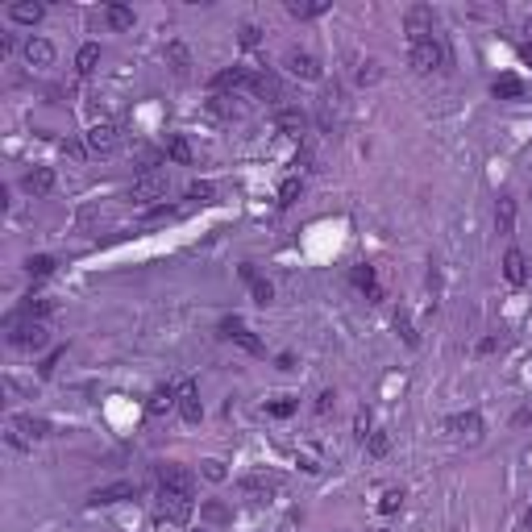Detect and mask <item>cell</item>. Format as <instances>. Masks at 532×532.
I'll list each match as a JSON object with an SVG mask.
<instances>
[{
  "mask_svg": "<svg viewBox=\"0 0 532 532\" xmlns=\"http://www.w3.org/2000/svg\"><path fill=\"white\" fill-rule=\"evenodd\" d=\"M316 121H320V129L333 133V137H341V133H346V121H350V100H346L341 84H324L320 100H316Z\"/></svg>",
  "mask_w": 532,
  "mask_h": 532,
  "instance_id": "obj_1",
  "label": "cell"
},
{
  "mask_svg": "<svg viewBox=\"0 0 532 532\" xmlns=\"http://www.w3.org/2000/svg\"><path fill=\"white\" fill-rule=\"evenodd\" d=\"M46 341H50V333H46L42 320H25V316L8 320V346H17V350H42Z\"/></svg>",
  "mask_w": 532,
  "mask_h": 532,
  "instance_id": "obj_2",
  "label": "cell"
},
{
  "mask_svg": "<svg viewBox=\"0 0 532 532\" xmlns=\"http://www.w3.org/2000/svg\"><path fill=\"white\" fill-rule=\"evenodd\" d=\"M167 196V171H141V175L129 183V200L133 204H154V200H163Z\"/></svg>",
  "mask_w": 532,
  "mask_h": 532,
  "instance_id": "obj_3",
  "label": "cell"
},
{
  "mask_svg": "<svg viewBox=\"0 0 532 532\" xmlns=\"http://www.w3.org/2000/svg\"><path fill=\"white\" fill-rule=\"evenodd\" d=\"M158 512H163L167 520H175V524H187V520H191V512H196V499H191V490L163 487V490H158Z\"/></svg>",
  "mask_w": 532,
  "mask_h": 532,
  "instance_id": "obj_4",
  "label": "cell"
},
{
  "mask_svg": "<svg viewBox=\"0 0 532 532\" xmlns=\"http://www.w3.org/2000/svg\"><path fill=\"white\" fill-rule=\"evenodd\" d=\"M445 63H449V50H445L441 38H429V42L412 46V67L416 71H441Z\"/></svg>",
  "mask_w": 532,
  "mask_h": 532,
  "instance_id": "obj_5",
  "label": "cell"
},
{
  "mask_svg": "<svg viewBox=\"0 0 532 532\" xmlns=\"http://www.w3.org/2000/svg\"><path fill=\"white\" fill-rule=\"evenodd\" d=\"M407 38H412V46L437 38V13L429 4H412L407 8Z\"/></svg>",
  "mask_w": 532,
  "mask_h": 532,
  "instance_id": "obj_6",
  "label": "cell"
},
{
  "mask_svg": "<svg viewBox=\"0 0 532 532\" xmlns=\"http://www.w3.org/2000/svg\"><path fill=\"white\" fill-rule=\"evenodd\" d=\"M84 146H88L91 154H117V146H121V129H117L113 121H96V125L84 133Z\"/></svg>",
  "mask_w": 532,
  "mask_h": 532,
  "instance_id": "obj_7",
  "label": "cell"
},
{
  "mask_svg": "<svg viewBox=\"0 0 532 532\" xmlns=\"http://www.w3.org/2000/svg\"><path fill=\"white\" fill-rule=\"evenodd\" d=\"M175 407L187 424H200L204 420V403H200V387L196 383H179L175 387Z\"/></svg>",
  "mask_w": 532,
  "mask_h": 532,
  "instance_id": "obj_8",
  "label": "cell"
},
{
  "mask_svg": "<svg viewBox=\"0 0 532 532\" xmlns=\"http://www.w3.org/2000/svg\"><path fill=\"white\" fill-rule=\"evenodd\" d=\"M221 333L229 337V341H237L246 354H262V341H258V337H254V333H250V329L237 320V316H224V320H221Z\"/></svg>",
  "mask_w": 532,
  "mask_h": 532,
  "instance_id": "obj_9",
  "label": "cell"
},
{
  "mask_svg": "<svg viewBox=\"0 0 532 532\" xmlns=\"http://www.w3.org/2000/svg\"><path fill=\"white\" fill-rule=\"evenodd\" d=\"M158 483H163V487L191 490V495H196V474H191L187 466H179V462H163V466H158Z\"/></svg>",
  "mask_w": 532,
  "mask_h": 532,
  "instance_id": "obj_10",
  "label": "cell"
},
{
  "mask_svg": "<svg viewBox=\"0 0 532 532\" xmlns=\"http://www.w3.org/2000/svg\"><path fill=\"white\" fill-rule=\"evenodd\" d=\"M283 67H287L296 80H320V63H316V54H308V50H287Z\"/></svg>",
  "mask_w": 532,
  "mask_h": 532,
  "instance_id": "obj_11",
  "label": "cell"
},
{
  "mask_svg": "<svg viewBox=\"0 0 532 532\" xmlns=\"http://www.w3.org/2000/svg\"><path fill=\"white\" fill-rule=\"evenodd\" d=\"M449 433L462 437V441H479L483 437V416L479 412H457V416H449Z\"/></svg>",
  "mask_w": 532,
  "mask_h": 532,
  "instance_id": "obj_12",
  "label": "cell"
},
{
  "mask_svg": "<svg viewBox=\"0 0 532 532\" xmlns=\"http://www.w3.org/2000/svg\"><path fill=\"white\" fill-rule=\"evenodd\" d=\"M137 495V487L133 483H108V487H96L88 495L91 507H108V503H121V499H133Z\"/></svg>",
  "mask_w": 532,
  "mask_h": 532,
  "instance_id": "obj_13",
  "label": "cell"
},
{
  "mask_svg": "<svg viewBox=\"0 0 532 532\" xmlns=\"http://www.w3.org/2000/svg\"><path fill=\"white\" fill-rule=\"evenodd\" d=\"M350 279H354L357 291H366V300H370V304H379V300H383V287H379V274H374V266L357 262L354 270H350Z\"/></svg>",
  "mask_w": 532,
  "mask_h": 532,
  "instance_id": "obj_14",
  "label": "cell"
},
{
  "mask_svg": "<svg viewBox=\"0 0 532 532\" xmlns=\"http://www.w3.org/2000/svg\"><path fill=\"white\" fill-rule=\"evenodd\" d=\"M213 88L217 91H250L254 88V71H246V67H233V71H221V75H213Z\"/></svg>",
  "mask_w": 532,
  "mask_h": 532,
  "instance_id": "obj_15",
  "label": "cell"
},
{
  "mask_svg": "<svg viewBox=\"0 0 532 532\" xmlns=\"http://www.w3.org/2000/svg\"><path fill=\"white\" fill-rule=\"evenodd\" d=\"M274 125L287 133V137H304L308 133V113L304 108H279L274 113Z\"/></svg>",
  "mask_w": 532,
  "mask_h": 532,
  "instance_id": "obj_16",
  "label": "cell"
},
{
  "mask_svg": "<svg viewBox=\"0 0 532 532\" xmlns=\"http://www.w3.org/2000/svg\"><path fill=\"white\" fill-rule=\"evenodd\" d=\"M503 279L507 283H528V258H524V250H507L503 254Z\"/></svg>",
  "mask_w": 532,
  "mask_h": 532,
  "instance_id": "obj_17",
  "label": "cell"
},
{
  "mask_svg": "<svg viewBox=\"0 0 532 532\" xmlns=\"http://www.w3.org/2000/svg\"><path fill=\"white\" fill-rule=\"evenodd\" d=\"M21 54H25L30 67H50L54 63V46L46 42V38H30V42L21 46Z\"/></svg>",
  "mask_w": 532,
  "mask_h": 532,
  "instance_id": "obj_18",
  "label": "cell"
},
{
  "mask_svg": "<svg viewBox=\"0 0 532 532\" xmlns=\"http://www.w3.org/2000/svg\"><path fill=\"white\" fill-rule=\"evenodd\" d=\"M104 224H108V208H100V204H84V208H80V233L96 237Z\"/></svg>",
  "mask_w": 532,
  "mask_h": 532,
  "instance_id": "obj_19",
  "label": "cell"
},
{
  "mask_svg": "<svg viewBox=\"0 0 532 532\" xmlns=\"http://www.w3.org/2000/svg\"><path fill=\"white\" fill-rule=\"evenodd\" d=\"M21 187H25L30 196H46V191L54 187V171H50V167H34V171H25Z\"/></svg>",
  "mask_w": 532,
  "mask_h": 532,
  "instance_id": "obj_20",
  "label": "cell"
},
{
  "mask_svg": "<svg viewBox=\"0 0 532 532\" xmlns=\"http://www.w3.org/2000/svg\"><path fill=\"white\" fill-rule=\"evenodd\" d=\"M8 424H13V429H21L30 441H42V437H50V420H42V416H13Z\"/></svg>",
  "mask_w": 532,
  "mask_h": 532,
  "instance_id": "obj_21",
  "label": "cell"
},
{
  "mask_svg": "<svg viewBox=\"0 0 532 532\" xmlns=\"http://www.w3.org/2000/svg\"><path fill=\"white\" fill-rule=\"evenodd\" d=\"M495 229L499 233H512L516 229V200L512 196H499L495 200Z\"/></svg>",
  "mask_w": 532,
  "mask_h": 532,
  "instance_id": "obj_22",
  "label": "cell"
},
{
  "mask_svg": "<svg viewBox=\"0 0 532 532\" xmlns=\"http://www.w3.org/2000/svg\"><path fill=\"white\" fill-rule=\"evenodd\" d=\"M42 13H46V4H38V0H21V4H13V8H8V17H13V21H21V25H38V21H42Z\"/></svg>",
  "mask_w": 532,
  "mask_h": 532,
  "instance_id": "obj_23",
  "label": "cell"
},
{
  "mask_svg": "<svg viewBox=\"0 0 532 532\" xmlns=\"http://www.w3.org/2000/svg\"><path fill=\"white\" fill-rule=\"evenodd\" d=\"M96 67H100V46L84 42V46H80V54H75V71H80V75H91Z\"/></svg>",
  "mask_w": 532,
  "mask_h": 532,
  "instance_id": "obj_24",
  "label": "cell"
},
{
  "mask_svg": "<svg viewBox=\"0 0 532 532\" xmlns=\"http://www.w3.org/2000/svg\"><path fill=\"white\" fill-rule=\"evenodd\" d=\"M167 158L187 167V163L196 158V150H191V141H187V137H179V133H175V137H167Z\"/></svg>",
  "mask_w": 532,
  "mask_h": 532,
  "instance_id": "obj_25",
  "label": "cell"
},
{
  "mask_svg": "<svg viewBox=\"0 0 532 532\" xmlns=\"http://www.w3.org/2000/svg\"><path fill=\"white\" fill-rule=\"evenodd\" d=\"M104 21H108L113 30H133L137 17H133V8H125V4H108V8H104Z\"/></svg>",
  "mask_w": 532,
  "mask_h": 532,
  "instance_id": "obj_26",
  "label": "cell"
},
{
  "mask_svg": "<svg viewBox=\"0 0 532 532\" xmlns=\"http://www.w3.org/2000/svg\"><path fill=\"white\" fill-rule=\"evenodd\" d=\"M171 407H175V391H171V387H158L154 395L146 399V412H150V416H163V412H171Z\"/></svg>",
  "mask_w": 532,
  "mask_h": 532,
  "instance_id": "obj_27",
  "label": "cell"
},
{
  "mask_svg": "<svg viewBox=\"0 0 532 532\" xmlns=\"http://www.w3.org/2000/svg\"><path fill=\"white\" fill-rule=\"evenodd\" d=\"M495 96H499V100H520V96H524V84H520V80H516V75H499V80H495Z\"/></svg>",
  "mask_w": 532,
  "mask_h": 532,
  "instance_id": "obj_28",
  "label": "cell"
},
{
  "mask_svg": "<svg viewBox=\"0 0 532 532\" xmlns=\"http://www.w3.org/2000/svg\"><path fill=\"white\" fill-rule=\"evenodd\" d=\"M254 96H266V100H283V84L274 75H254Z\"/></svg>",
  "mask_w": 532,
  "mask_h": 532,
  "instance_id": "obj_29",
  "label": "cell"
},
{
  "mask_svg": "<svg viewBox=\"0 0 532 532\" xmlns=\"http://www.w3.org/2000/svg\"><path fill=\"white\" fill-rule=\"evenodd\" d=\"M274 487H279V479H266V474H250V479L241 483V490H246V495H258V499H266Z\"/></svg>",
  "mask_w": 532,
  "mask_h": 532,
  "instance_id": "obj_30",
  "label": "cell"
},
{
  "mask_svg": "<svg viewBox=\"0 0 532 532\" xmlns=\"http://www.w3.org/2000/svg\"><path fill=\"white\" fill-rule=\"evenodd\" d=\"M324 8H329L324 0H308V4H304V0H291V4H287V13H291V17H300V21H308V17H320Z\"/></svg>",
  "mask_w": 532,
  "mask_h": 532,
  "instance_id": "obj_31",
  "label": "cell"
},
{
  "mask_svg": "<svg viewBox=\"0 0 532 532\" xmlns=\"http://www.w3.org/2000/svg\"><path fill=\"white\" fill-rule=\"evenodd\" d=\"M167 63L175 67V75H187V67H191V54H187V46H183V42H171V46H167Z\"/></svg>",
  "mask_w": 532,
  "mask_h": 532,
  "instance_id": "obj_32",
  "label": "cell"
},
{
  "mask_svg": "<svg viewBox=\"0 0 532 532\" xmlns=\"http://www.w3.org/2000/svg\"><path fill=\"white\" fill-rule=\"evenodd\" d=\"M50 308H54L50 300H34V296H30V300L21 304V312H17V316H25V320H46V316H50Z\"/></svg>",
  "mask_w": 532,
  "mask_h": 532,
  "instance_id": "obj_33",
  "label": "cell"
},
{
  "mask_svg": "<svg viewBox=\"0 0 532 532\" xmlns=\"http://www.w3.org/2000/svg\"><path fill=\"white\" fill-rule=\"evenodd\" d=\"M25 270H30L34 279H46V274H54V258H50V254H30Z\"/></svg>",
  "mask_w": 532,
  "mask_h": 532,
  "instance_id": "obj_34",
  "label": "cell"
},
{
  "mask_svg": "<svg viewBox=\"0 0 532 532\" xmlns=\"http://www.w3.org/2000/svg\"><path fill=\"white\" fill-rule=\"evenodd\" d=\"M366 453H370V457H387V453H391V437H387V433H370V437H366Z\"/></svg>",
  "mask_w": 532,
  "mask_h": 532,
  "instance_id": "obj_35",
  "label": "cell"
},
{
  "mask_svg": "<svg viewBox=\"0 0 532 532\" xmlns=\"http://www.w3.org/2000/svg\"><path fill=\"white\" fill-rule=\"evenodd\" d=\"M300 191H304V183H300L296 175L283 179V187H279V204H283V208H287V204H296V200H300Z\"/></svg>",
  "mask_w": 532,
  "mask_h": 532,
  "instance_id": "obj_36",
  "label": "cell"
},
{
  "mask_svg": "<svg viewBox=\"0 0 532 532\" xmlns=\"http://www.w3.org/2000/svg\"><path fill=\"white\" fill-rule=\"evenodd\" d=\"M213 196H217V187H213L208 179H196V183L187 187V200H200V204H208Z\"/></svg>",
  "mask_w": 532,
  "mask_h": 532,
  "instance_id": "obj_37",
  "label": "cell"
},
{
  "mask_svg": "<svg viewBox=\"0 0 532 532\" xmlns=\"http://www.w3.org/2000/svg\"><path fill=\"white\" fill-rule=\"evenodd\" d=\"M399 507H403V490H399V487L383 490V499H379V512H383V516H391V512H399Z\"/></svg>",
  "mask_w": 532,
  "mask_h": 532,
  "instance_id": "obj_38",
  "label": "cell"
},
{
  "mask_svg": "<svg viewBox=\"0 0 532 532\" xmlns=\"http://www.w3.org/2000/svg\"><path fill=\"white\" fill-rule=\"evenodd\" d=\"M296 412V399L291 395H283V399H274V403H266V416H274V420H287Z\"/></svg>",
  "mask_w": 532,
  "mask_h": 532,
  "instance_id": "obj_39",
  "label": "cell"
},
{
  "mask_svg": "<svg viewBox=\"0 0 532 532\" xmlns=\"http://www.w3.org/2000/svg\"><path fill=\"white\" fill-rule=\"evenodd\" d=\"M395 329H399V337H403L407 346H420V333L412 329V320H407V312H399V316H395Z\"/></svg>",
  "mask_w": 532,
  "mask_h": 532,
  "instance_id": "obj_40",
  "label": "cell"
},
{
  "mask_svg": "<svg viewBox=\"0 0 532 532\" xmlns=\"http://www.w3.org/2000/svg\"><path fill=\"white\" fill-rule=\"evenodd\" d=\"M250 291H254V304H262V308L274 300V287H270L266 279H254V283H250Z\"/></svg>",
  "mask_w": 532,
  "mask_h": 532,
  "instance_id": "obj_41",
  "label": "cell"
},
{
  "mask_svg": "<svg viewBox=\"0 0 532 532\" xmlns=\"http://www.w3.org/2000/svg\"><path fill=\"white\" fill-rule=\"evenodd\" d=\"M63 357H67V350H63V346H58V350H54V354L46 357L42 366H38V374H42V379H54V370H58V366H63Z\"/></svg>",
  "mask_w": 532,
  "mask_h": 532,
  "instance_id": "obj_42",
  "label": "cell"
},
{
  "mask_svg": "<svg viewBox=\"0 0 532 532\" xmlns=\"http://www.w3.org/2000/svg\"><path fill=\"white\" fill-rule=\"evenodd\" d=\"M354 437H357V441H366V437H370V412H366V407L354 416Z\"/></svg>",
  "mask_w": 532,
  "mask_h": 532,
  "instance_id": "obj_43",
  "label": "cell"
},
{
  "mask_svg": "<svg viewBox=\"0 0 532 532\" xmlns=\"http://www.w3.org/2000/svg\"><path fill=\"white\" fill-rule=\"evenodd\" d=\"M200 474H204L208 483H224V462H204V466H200Z\"/></svg>",
  "mask_w": 532,
  "mask_h": 532,
  "instance_id": "obj_44",
  "label": "cell"
},
{
  "mask_svg": "<svg viewBox=\"0 0 532 532\" xmlns=\"http://www.w3.org/2000/svg\"><path fill=\"white\" fill-rule=\"evenodd\" d=\"M374 80H379V63H374V58H366V63L357 67V84H374Z\"/></svg>",
  "mask_w": 532,
  "mask_h": 532,
  "instance_id": "obj_45",
  "label": "cell"
},
{
  "mask_svg": "<svg viewBox=\"0 0 532 532\" xmlns=\"http://www.w3.org/2000/svg\"><path fill=\"white\" fill-rule=\"evenodd\" d=\"M237 38H241V46H258L262 42V30H258V25H241Z\"/></svg>",
  "mask_w": 532,
  "mask_h": 532,
  "instance_id": "obj_46",
  "label": "cell"
},
{
  "mask_svg": "<svg viewBox=\"0 0 532 532\" xmlns=\"http://www.w3.org/2000/svg\"><path fill=\"white\" fill-rule=\"evenodd\" d=\"M4 441L13 445V449H30V445H34V441H30V437H25V433H21V429H13V424H8V433H4Z\"/></svg>",
  "mask_w": 532,
  "mask_h": 532,
  "instance_id": "obj_47",
  "label": "cell"
},
{
  "mask_svg": "<svg viewBox=\"0 0 532 532\" xmlns=\"http://www.w3.org/2000/svg\"><path fill=\"white\" fill-rule=\"evenodd\" d=\"M213 113H221V117H233V113H237V104H229V96H213Z\"/></svg>",
  "mask_w": 532,
  "mask_h": 532,
  "instance_id": "obj_48",
  "label": "cell"
},
{
  "mask_svg": "<svg viewBox=\"0 0 532 532\" xmlns=\"http://www.w3.org/2000/svg\"><path fill=\"white\" fill-rule=\"evenodd\" d=\"M333 403H337L333 391H320V395H316V412H320V416H329V412H333Z\"/></svg>",
  "mask_w": 532,
  "mask_h": 532,
  "instance_id": "obj_49",
  "label": "cell"
},
{
  "mask_svg": "<svg viewBox=\"0 0 532 532\" xmlns=\"http://www.w3.org/2000/svg\"><path fill=\"white\" fill-rule=\"evenodd\" d=\"M167 217H171V208L163 204V208H154V213H150V217H146L141 224H158V221H167Z\"/></svg>",
  "mask_w": 532,
  "mask_h": 532,
  "instance_id": "obj_50",
  "label": "cell"
},
{
  "mask_svg": "<svg viewBox=\"0 0 532 532\" xmlns=\"http://www.w3.org/2000/svg\"><path fill=\"white\" fill-rule=\"evenodd\" d=\"M84 150L88 146H80V141H63V154H71V158H84Z\"/></svg>",
  "mask_w": 532,
  "mask_h": 532,
  "instance_id": "obj_51",
  "label": "cell"
},
{
  "mask_svg": "<svg viewBox=\"0 0 532 532\" xmlns=\"http://www.w3.org/2000/svg\"><path fill=\"white\" fill-rule=\"evenodd\" d=\"M208 516H213V520H224V516H229V512H224L221 503H208Z\"/></svg>",
  "mask_w": 532,
  "mask_h": 532,
  "instance_id": "obj_52",
  "label": "cell"
},
{
  "mask_svg": "<svg viewBox=\"0 0 532 532\" xmlns=\"http://www.w3.org/2000/svg\"><path fill=\"white\" fill-rule=\"evenodd\" d=\"M520 54H524V63L532 67V42H528V46H520Z\"/></svg>",
  "mask_w": 532,
  "mask_h": 532,
  "instance_id": "obj_53",
  "label": "cell"
},
{
  "mask_svg": "<svg viewBox=\"0 0 532 532\" xmlns=\"http://www.w3.org/2000/svg\"><path fill=\"white\" fill-rule=\"evenodd\" d=\"M528 528H532V512H528Z\"/></svg>",
  "mask_w": 532,
  "mask_h": 532,
  "instance_id": "obj_54",
  "label": "cell"
}]
</instances>
